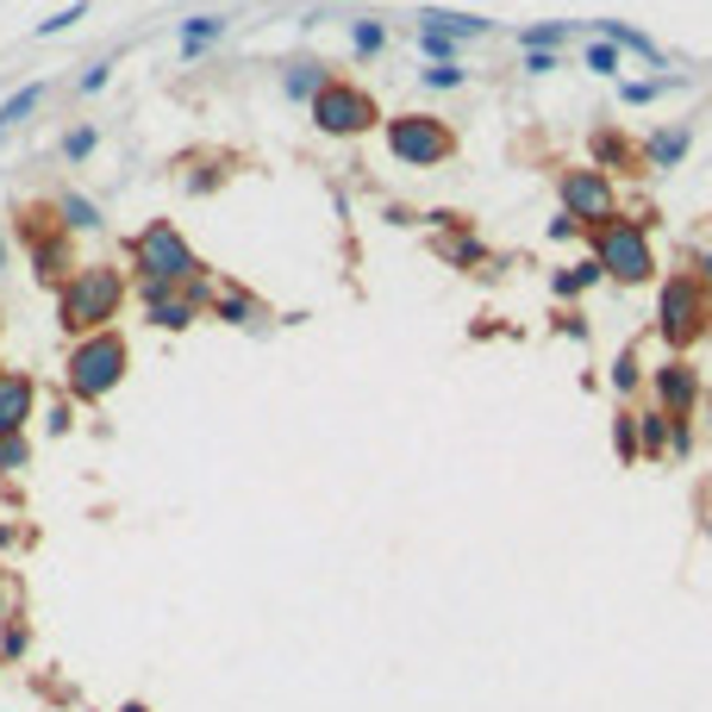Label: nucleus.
<instances>
[{
  "label": "nucleus",
  "instance_id": "obj_9",
  "mask_svg": "<svg viewBox=\"0 0 712 712\" xmlns=\"http://www.w3.org/2000/svg\"><path fill=\"white\" fill-rule=\"evenodd\" d=\"M39 219H44V212L25 207V212H20V238H25V251H32V270H39L44 282H57V288H63V282L76 275V263H69V244H63V231H44Z\"/></svg>",
  "mask_w": 712,
  "mask_h": 712
},
{
  "label": "nucleus",
  "instance_id": "obj_2",
  "mask_svg": "<svg viewBox=\"0 0 712 712\" xmlns=\"http://www.w3.org/2000/svg\"><path fill=\"white\" fill-rule=\"evenodd\" d=\"M119 307H125V270H113V263H81L57 288V319L69 338L107 331V319H119Z\"/></svg>",
  "mask_w": 712,
  "mask_h": 712
},
{
  "label": "nucleus",
  "instance_id": "obj_23",
  "mask_svg": "<svg viewBox=\"0 0 712 712\" xmlns=\"http://www.w3.org/2000/svg\"><path fill=\"white\" fill-rule=\"evenodd\" d=\"M382 44H387V25L382 20H357V25H350V51H357V57H375Z\"/></svg>",
  "mask_w": 712,
  "mask_h": 712
},
{
  "label": "nucleus",
  "instance_id": "obj_31",
  "mask_svg": "<svg viewBox=\"0 0 712 712\" xmlns=\"http://www.w3.org/2000/svg\"><path fill=\"white\" fill-rule=\"evenodd\" d=\"M95 144H100L95 125H76V132L63 138V156H69V163H81V156H95Z\"/></svg>",
  "mask_w": 712,
  "mask_h": 712
},
{
  "label": "nucleus",
  "instance_id": "obj_13",
  "mask_svg": "<svg viewBox=\"0 0 712 712\" xmlns=\"http://www.w3.org/2000/svg\"><path fill=\"white\" fill-rule=\"evenodd\" d=\"M326 88H331V69H326V63H307V57H300V63H288V69H282V95H288V100H307V107H313Z\"/></svg>",
  "mask_w": 712,
  "mask_h": 712
},
{
  "label": "nucleus",
  "instance_id": "obj_19",
  "mask_svg": "<svg viewBox=\"0 0 712 712\" xmlns=\"http://www.w3.org/2000/svg\"><path fill=\"white\" fill-rule=\"evenodd\" d=\"M57 226L63 231H95L100 207H95V200H81V194H63V200H57Z\"/></svg>",
  "mask_w": 712,
  "mask_h": 712
},
{
  "label": "nucleus",
  "instance_id": "obj_1",
  "mask_svg": "<svg viewBox=\"0 0 712 712\" xmlns=\"http://www.w3.org/2000/svg\"><path fill=\"white\" fill-rule=\"evenodd\" d=\"M132 275H138V300H156V294H182L200 275V256L182 238V226L169 219H151V226L132 238Z\"/></svg>",
  "mask_w": 712,
  "mask_h": 712
},
{
  "label": "nucleus",
  "instance_id": "obj_22",
  "mask_svg": "<svg viewBox=\"0 0 712 712\" xmlns=\"http://www.w3.org/2000/svg\"><path fill=\"white\" fill-rule=\"evenodd\" d=\"M44 100V81H32V88H20V95L7 100V107H0V132H13V125H20L25 113H32V107H39Z\"/></svg>",
  "mask_w": 712,
  "mask_h": 712
},
{
  "label": "nucleus",
  "instance_id": "obj_26",
  "mask_svg": "<svg viewBox=\"0 0 712 712\" xmlns=\"http://www.w3.org/2000/svg\"><path fill=\"white\" fill-rule=\"evenodd\" d=\"M25 462H32V438H0V475H20Z\"/></svg>",
  "mask_w": 712,
  "mask_h": 712
},
{
  "label": "nucleus",
  "instance_id": "obj_30",
  "mask_svg": "<svg viewBox=\"0 0 712 712\" xmlns=\"http://www.w3.org/2000/svg\"><path fill=\"white\" fill-rule=\"evenodd\" d=\"M581 63H588V69H594V76H618V44H588V51H581Z\"/></svg>",
  "mask_w": 712,
  "mask_h": 712
},
{
  "label": "nucleus",
  "instance_id": "obj_39",
  "mask_svg": "<svg viewBox=\"0 0 712 712\" xmlns=\"http://www.w3.org/2000/svg\"><path fill=\"white\" fill-rule=\"evenodd\" d=\"M594 151H600V156H606V163H618V156H625V144H618V138H613V132H606V138H594Z\"/></svg>",
  "mask_w": 712,
  "mask_h": 712
},
{
  "label": "nucleus",
  "instance_id": "obj_42",
  "mask_svg": "<svg viewBox=\"0 0 712 712\" xmlns=\"http://www.w3.org/2000/svg\"><path fill=\"white\" fill-rule=\"evenodd\" d=\"M7 544H13V525H0V550H7Z\"/></svg>",
  "mask_w": 712,
  "mask_h": 712
},
{
  "label": "nucleus",
  "instance_id": "obj_12",
  "mask_svg": "<svg viewBox=\"0 0 712 712\" xmlns=\"http://www.w3.org/2000/svg\"><path fill=\"white\" fill-rule=\"evenodd\" d=\"M144 313H151L156 331H188L194 319H200V300L182 288V294H156V300H144Z\"/></svg>",
  "mask_w": 712,
  "mask_h": 712
},
{
  "label": "nucleus",
  "instance_id": "obj_20",
  "mask_svg": "<svg viewBox=\"0 0 712 712\" xmlns=\"http://www.w3.org/2000/svg\"><path fill=\"white\" fill-rule=\"evenodd\" d=\"M613 457L632 469V462H644V443H637V413H618L613 419Z\"/></svg>",
  "mask_w": 712,
  "mask_h": 712
},
{
  "label": "nucleus",
  "instance_id": "obj_27",
  "mask_svg": "<svg viewBox=\"0 0 712 712\" xmlns=\"http://www.w3.org/2000/svg\"><path fill=\"white\" fill-rule=\"evenodd\" d=\"M662 88H675V76H662V81H618V100H625V107H650Z\"/></svg>",
  "mask_w": 712,
  "mask_h": 712
},
{
  "label": "nucleus",
  "instance_id": "obj_21",
  "mask_svg": "<svg viewBox=\"0 0 712 712\" xmlns=\"http://www.w3.org/2000/svg\"><path fill=\"white\" fill-rule=\"evenodd\" d=\"M212 313H219L226 326H251L256 300H251V294H238V288H226V294H219V300H212Z\"/></svg>",
  "mask_w": 712,
  "mask_h": 712
},
{
  "label": "nucleus",
  "instance_id": "obj_24",
  "mask_svg": "<svg viewBox=\"0 0 712 712\" xmlns=\"http://www.w3.org/2000/svg\"><path fill=\"white\" fill-rule=\"evenodd\" d=\"M419 51L431 63H457V39H450V32H438V25H425V20H419Z\"/></svg>",
  "mask_w": 712,
  "mask_h": 712
},
{
  "label": "nucleus",
  "instance_id": "obj_6",
  "mask_svg": "<svg viewBox=\"0 0 712 712\" xmlns=\"http://www.w3.org/2000/svg\"><path fill=\"white\" fill-rule=\"evenodd\" d=\"M387 151L401 156V163L431 169V163H443V156L457 151V138H450V125L431 119V113H401V119H387Z\"/></svg>",
  "mask_w": 712,
  "mask_h": 712
},
{
  "label": "nucleus",
  "instance_id": "obj_18",
  "mask_svg": "<svg viewBox=\"0 0 712 712\" xmlns=\"http://www.w3.org/2000/svg\"><path fill=\"white\" fill-rule=\"evenodd\" d=\"M600 275H606V270H600V256H581V263H569V270L550 275V288H557V300H576V294L594 288Z\"/></svg>",
  "mask_w": 712,
  "mask_h": 712
},
{
  "label": "nucleus",
  "instance_id": "obj_4",
  "mask_svg": "<svg viewBox=\"0 0 712 712\" xmlns=\"http://www.w3.org/2000/svg\"><path fill=\"white\" fill-rule=\"evenodd\" d=\"M656 331H662L675 350L700 344L712 331V288L700 275H669V282H662V294H656Z\"/></svg>",
  "mask_w": 712,
  "mask_h": 712
},
{
  "label": "nucleus",
  "instance_id": "obj_37",
  "mask_svg": "<svg viewBox=\"0 0 712 712\" xmlns=\"http://www.w3.org/2000/svg\"><path fill=\"white\" fill-rule=\"evenodd\" d=\"M693 450V425L688 419H675V438H669V457H688Z\"/></svg>",
  "mask_w": 712,
  "mask_h": 712
},
{
  "label": "nucleus",
  "instance_id": "obj_40",
  "mask_svg": "<svg viewBox=\"0 0 712 712\" xmlns=\"http://www.w3.org/2000/svg\"><path fill=\"white\" fill-rule=\"evenodd\" d=\"M700 282H706V288H712V251L700 256Z\"/></svg>",
  "mask_w": 712,
  "mask_h": 712
},
{
  "label": "nucleus",
  "instance_id": "obj_33",
  "mask_svg": "<svg viewBox=\"0 0 712 712\" xmlns=\"http://www.w3.org/2000/svg\"><path fill=\"white\" fill-rule=\"evenodd\" d=\"M425 88H462V69L457 63H431L425 69Z\"/></svg>",
  "mask_w": 712,
  "mask_h": 712
},
{
  "label": "nucleus",
  "instance_id": "obj_35",
  "mask_svg": "<svg viewBox=\"0 0 712 712\" xmlns=\"http://www.w3.org/2000/svg\"><path fill=\"white\" fill-rule=\"evenodd\" d=\"M25 644H32V637H25V625L13 618V625H7V637H0V656H25Z\"/></svg>",
  "mask_w": 712,
  "mask_h": 712
},
{
  "label": "nucleus",
  "instance_id": "obj_15",
  "mask_svg": "<svg viewBox=\"0 0 712 712\" xmlns=\"http://www.w3.org/2000/svg\"><path fill=\"white\" fill-rule=\"evenodd\" d=\"M231 20L226 13H194V20H182V57H200L212 39H226Z\"/></svg>",
  "mask_w": 712,
  "mask_h": 712
},
{
  "label": "nucleus",
  "instance_id": "obj_16",
  "mask_svg": "<svg viewBox=\"0 0 712 712\" xmlns=\"http://www.w3.org/2000/svg\"><path fill=\"white\" fill-rule=\"evenodd\" d=\"M669 438H675V413H662V406L637 413V443H644V457H669Z\"/></svg>",
  "mask_w": 712,
  "mask_h": 712
},
{
  "label": "nucleus",
  "instance_id": "obj_17",
  "mask_svg": "<svg viewBox=\"0 0 712 712\" xmlns=\"http://www.w3.org/2000/svg\"><path fill=\"white\" fill-rule=\"evenodd\" d=\"M600 39H606V44H618V51H632V57H644L650 69H662V51H656V44L644 39V32H632L625 20H600Z\"/></svg>",
  "mask_w": 712,
  "mask_h": 712
},
{
  "label": "nucleus",
  "instance_id": "obj_5",
  "mask_svg": "<svg viewBox=\"0 0 712 712\" xmlns=\"http://www.w3.org/2000/svg\"><path fill=\"white\" fill-rule=\"evenodd\" d=\"M594 256H600V270L613 275V282H625V288H637V282H650V275H656L650 231L637 226V219H613V226H600L594 231Z\"/></svg>",
  "mask_w": 712,
  "mask_h": 712
},
{
  "label": "nucleus",
  "instance_id": "obj_41",
  "mask_svg": "<svg viewBox=\"0 0 712 712\" xmlns=\"http://www.w3.org/2000/svg\"><path fill=\"white\" fill-rule=\"evenodd\" d=\"M113 712H151V706H144V700H125V706H113Z\"/></svg>",
  "mask_w": 712,
  "mask_h": 712
},
{
  "label": "nucleus",
  "instance_id": "obj_36",
  "mask_svg": "<svg viewBox=\"0 0 712 712\" xmlns=\"http://www.w3.org/2000/svg\"><path fill=\"white\" fill-rule=\"evenodd\" d=\"M550 238H557V244L581 238V219H576V212H557V219H550Z\"/></svg>",
  "mask_w": 712,
  "mask_h": 712
},
{
  "label": "nucleus",
  "instance_id": "obj_43",
  "mask_svg": "<svg viewBox=\"0 0 712 712\" xmlns=\"http://www.w3.org/2000/svg\"><path fill=\"white\" fill-rule=\"evenodd\" d=\"M0 270H7V238H0Z\"/></svg>",
  "mask_w": 712,
  "mask_h": 712
},
{
  "label": "nucleus",
  "instance_id": "obj_38",
  "mask_svg": "<svg viewBox=\"0 0 712 712\" xmlns=\"http://www.w3.org/2000/svg\"><path fill=\"white\" fill-rule=\"evenodd\" d=\"M525 69H532V76H550V69H557V57H550V51H525Z\"/></svg>",
  "mask_w": 712,
  "mask_h": 712
},
{
  "label": "nucleus",
  "instance_id": "obj_8",
  "mask_svg": "<svg viewBox=\"0 0 712 712\" xmlns=\"http://www.w3.org/2000/svg\"><path fill=\"white\" fill-rule=\"evenodd\" d=\"M375 100L363 95V88H350V81H331L326 95L313 100V125L319 132H331V138H357V132H369L375 125Z\"/></svg>",
  "mask_w": 712,
  "mask_h": 712
},
{
  "label": "nucleus",
  "instance_id": "obj_28",
  "mask_svg": "<svg viewBox=\"0 0 712 712\" xmlns=\"http://www.w3.org/2000/svg\"><path fill=\"white\" fill-rule=\"evenodd\" d=\"M637 382H644V363H637V350H618V357H613V387H618V394H632Z\"/></svg>",
  "mask_w": 712,
  "mask_h": 712
},
{
  "label": "nucleus",
  "instance_id": "obj_11",
  "mask_svg": "<svg viewBox=\"0 0 712 712\" xmlns=\"http://www.w3.org/2000/svg\"><path fill=\"white\" fill-rule=\"evenodd\" d=\"M39 413V382L20 369H0V438H20Z\"/></svg>",
  "mask_w": 712,
  "mask_h": 712
},
{
  "label": "nucleus",
  "instance_id": "obj_29",
  "mask_svg": "<svg viewBox=\"0 0 712 712\" xmlns=\"http://www.w3.org/2000/svg\"><path fill=\"white\" fill-rule=\"evenodd\" d=\"M438 251L450 256L457 270H475V263H488V251H482V244H475V238H450V244H438Z\"/></svg>",
  "mask_w": 712,
  "mask_h": 712
},
{
  "label": "nucleus",
  "instance_id": "obj_25",
  "mask_svg": "<svg viewBox=\"0 0 712 712\" xmlns=\"http://www.w3.org/2000/svg\"><path fill=\"white\" fill-rule=\"evenodd\" d=\"M88 20V0H76V7H63V13H51V20L32 25V39H57V32H69V25Z\"/></svg>",
  "mask_w": 712,
  "mask_h": 712
},
{
  "label": "nucleus",
  "instance_id": "obj_34",
  "mask_svg": "<svg viewBox=\"0 0 712 712\" xmlns=\"http://www.w3.org/2000/svg\"><path fill=\"white\" fill-rule=\"evenodd\" d=\"M107 81H113V63H88V69H81V95H100Z\"/></svg>",
  "mask_w": 712,
  "mask_h": 712
},
{
  "label": "nucleus",
  "instance_id": "obj_14",
  "mask_svg": "<svg viewBox=\"0 0 712 712\" xmlns=\"http://www.w3.org/2000/svg\"><path fill=\"white\" fill-rule=\"evenodd\" d=\"M688 151H693V132H688V125H662V132L644 138V163H650V169H675Z\"/></svg>",
  "mask_w": 712,
  "mask_h": 712
},
{
  "label": "nucleus",
  "instance_id": "obj_10",
  "mask_svg": "<svg viewBox=\"0 0 712 712\" xmlns=\"http://www.w3.org/2000/svg\"><path fill=\"white\" fill-rule=\"evenodd\" d=\"M650 387H656V406H662V413H675V419H693V406H700V369H693L688 357L656 363Z\"/></svg>",
  "mask_w": 712,
  "mask_h": 712
},
{
  "label": "nucleus",
  "instance_id": "obj_7",
  "mask_svg": "<svg viewBox=\"0 0 712 712\" xmlns=\"http://www.w3.org/2000/svg\"><path fill=\"white\" fill-rule=\"evenodd\" d=\"M562 212H576L581 226H613L618 219V194L613 182H606V169H594V163H581V169H562Z\"/></svg>",
  "mask_w": 712,
  "mask_h": 712
},
{
  "label": "nucleus",
  "instance_id": "obj_32",
  "mask_svg": "<svg viewBox=\"0 0 712 712\" xmlns=\"http://www.w3.org/2000/svg\"><path fill=\"white\" fill-rule=\"evenodd\" d=\"M562 44V25H532L525 32V51H557Z\"/></svg>",
  "mask_w": 712,
  "mask_h": 712
},
{
  "label": "nucleus",
  "instance_id": "obj_3",
  "mask_svg": "<svg viewBox=\"0 0 712 712\" xmlns=\"http://www.w3.org/2000/svg\"><path fill=\"white\" fill-rule=\"evenodd\" d=\"M125 369H132V350L119 331H95V338H76L69 344V363H63V382L76 401H107L119 382H125Z\"/></svg>",
  "mask_w": 712,
  "mask_h": 712
}]
</instances>
